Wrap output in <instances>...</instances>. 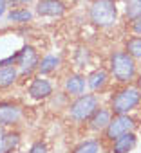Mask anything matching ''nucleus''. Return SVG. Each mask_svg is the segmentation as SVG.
Here are the masks:
<instances>
[{
  "label": "nucleus",
  "mask_w": 141,
  "mask_h": 153,
  "mask_svg": "<svg viewBox=\"0 0 141 153\" xmlns=\"http://www.w3.org/2000/svg\"><path fill=\"white\" fill-rule=\"evenodd\" d=\"M101 151V142L96 139H87L83 142H80L73 153H100Z\"/></svg>",
  "instance_id": "obj_19"
},
{
  "label": "nucleus",
  "mask_w": 141,
  "mask_h": 153,
  "mask_svg": "<svg viewBox=\"0 0 141 153\" xmlns=\"http://www.w3.org/2000/svg\"><path fill=\"white\" fill-rule=\"evenodd\" d=\"M20 144V135L16 131H8L0 137V151L2 153H13Z\"/></svg>",
  "instance_id": "obj_17"
},
{
  "label": "nucleus",
  "mask_w": 141,
  "mask_h": 153,
  "mask_svg": "<svg viewBox=\"0 0 141 153\" xmlns=\"http://www.w3.org/2000/svg\"><path fill=\"white\" fill-rule=\"evenodd\" d=\"M22 108L13 101H0V124L2 126H13L20 121Z\"/></svg>",
  "instance_id": "obj_8"
},
{
  "label": "nucleus",
  "mask_w": 141,
  "mask_h": 153,
  "mask_svg": "<svg viewBox=\"0 0 141 153\" xmlns=\"http://www.w3.org/2000/svg\"><path fill=\"white\" fill-rule=\"evenodd\" d=\"M27 92H29V96H31L33 99H38V101L47 99V97L52 94V83H51L49 79L42 78V76H38V78H34V79L31 81Z\"/></svg>",
  "instance_id": "obj_9"
},
{
  "label": "nucleus",
  "mask_w": 141,
  "mask_h": 153,
  "mask_svg": "<svg viewBox=\"0 0 141 153\" xmlns=\"http://www.w3.org/2000/svg\"><path fill=\"white\" fill-rule=\"evenodd\" d=\"M89 22L98 29H110L119 20L118 0H91L87 9Z\"/></svg>",
  "instance_id": "obj_1"
},
{
  "label": "nucleus",
  "mask_w": 141,
  "mask_h": 153,
  "mask_svg": "<svg viewBox=\"0 0 141 153\" xmlns=\"http://www.w3.org/2000/svg\"><path fill=\"white\" fill-rule=\"evenodd\" d=\"M18 76L20 72L15 65H0V88H8L15 85Z\"/></svg>",
  "instance_id": "obj_15"
},
{
  "label": "nucleus",
  "mask_w": 141,
  "mask_h": 153,
  "mask_svg": "<svg viewBox=\"0 0 141 153\" xmlns=\"http://www.w3.org/2000/svg\"><path fill=\"white\" fill-rule=\"evenodd\" d=\"M136 81H137V88L141 90V74H139V76H137V78H136Z\"/></svg>",
  "instance_id": "obj_25"
},
{
  "label": "nucleus",
  "mask_w": 141,
  "mask_h": 153,
  "mask_svg": "<svg viewBox=\"0 0 141 153\" xmlns=\"http://www.w3.org/2000/svg\"><path fill=\"white\" fill-rule=\"evenodd\" d=\"M125 16L128 22L141 16V0H127L125 2Z\"/></svg>",
  "instance_id": "obj_20"
},
{
  "label": "nucleus",
  "mask_w": 141,
  "mask_h": 153,
  "mask_svg": "<svg viewBox=\"0 0 141 153\" xmlns=\"http://www.w3.org/2000/svg\"><path fill=\"white\" fill-rule=\"evenodd\" d=\"M58 67H60V56H56V54H45L44 58H40L36 70H38L40 76H47V74L54 72Z\"/></svg>",
  "instance_id": "obj_16"
},
{
  "label": "nucleus",
  "mask_w": 141,
  "mask_h": 153,
  "mask_svg": "<svg viewBox=\"0 0 141 153\" xmlns=\"http://www.w3.org/2000/svg\"><path fill=\"white\" fill-rule=\"evenodd\" d=\"M125 51L134 58V59H141V36L132 34L125 40Z\"/></svg>",
  "instance_id": "obj_18"
},
{
  "label": "nucleus",
  "mask_w": 141,
  "mask_h": 153,
  "mask_svg": "<svg viewBox=\"0 0 141 153\" xmlns=\"http://www.w3.org/2000/svg\"><path fill=\"white\" fill-rule=\"evenodd\" d=\"M34 16V11H31L29 7H9V11L6 13V20L15 25H27Z\"/></svg>",
  "instance_id": "obj_10"
},
{
  "label": "nucleus",
  "mask_w": 141,
  "mask_h": 153,
  "mask_svg": "<svg viewBox=\"0 0 141 153\" xmlns=\"http://www.w3.org/2000/svg\"><path fill=\"white\" fill-rule=\"evenodd\" d=\"M100 108V99L96 94H82L76 96V99L69 106V115L76 123L89 121V117Z\"/></svg>",
  "instance_id": "obj_4"
},
{
  "label": "nucleus",
  "mask_w": 141,
  "mask_h": 153,
  "mask_svg": "<svg viewBox=\"0 0 141 153\" xmlns=\"http://www.w3.org/2000/svg\"><path fill=\"white\" fill-rule=\"evenodd\" d=\"M137 144V137L134 131H127L112 140V153H130Z\"/></svg>",
  "instance_id": "obj_11"
},
{
  "label": "nucleus",
  "mask_w": 141,
  "mask_h": 153,
  "mask_svg": "<svg viewBox=\"0 0 141 153\" xmlns=\"http://www.w3.org/2000/svg\"><path fill=\"white\" fill-rule=\"evenodd\" d=\"M109 70H110V76L118 83H130V81H134L137 78L136 59L125 49H118V51L110 52V56H109Z\"/></svg>",
  "instance_id": "obj_2"
},
{
  "label": "nucleus",
  "mask_w": 141,
  "mask_h": 153,
  "mask_svg": "<svg viewBox=\"0 0 141 153\" xmlns=\"http://www.w3.org/2000/svg\"><path fill=\"white\" fill-rule=\"evenodd\" d=\"M134 126H136V123H134V119L128 114H114V117L110 119L109 126L105 128V137L112 142L119 135H123L127 131H132Z\"/></svg>",
  "instance_id": "obj_6"
},
{
  "label": "nucleus",
  "mask_w": 141,
  "mask_h": 153,
  "mask_svg": "<svg viewBox=\"0 0 141 153\" xmlns=\"http://www.w3.org/2000/svg\"><path fill=\"white\" fill-rule=\"evenodd\" d=\"M29 153H49V149H47V144H45V142L38 140V142H34V144L29 148Z\"/></svg>",
  "instance_id": "obj_21"
},
{
  "label": "nucleus",
  "mask_w": 141,
  "mask_h": 153,
  "mask_svg": "<svg viewBox=\"0 0 141 153\" xmlns=\"http://www.w3.org/2000/svg\"><path fill=\"white\" fill-rule=\"evenodd\" d=\"M109 81V72L105 68H96L92 70L89 76H87V87L92 90V92H98L101 90Z\"/></svg>",
  "instance_id": "obj_13"
},
{
  "label": "nucleus",
  "mask_w": 141,
  "mask_h": 153,
  "mask_svg": "<svg viewBox=\"0 0 141 153\" xmlns=\"http://www.w3.org/2000/svg\"><path fill=\"white\" fill-rule=\"evenodd\" d=\"M130 31H132V34H137V36H141V16L130 22Z\"/></svg>",
  "instance_id": "obj_23"
},
{
  "label": "nucleus",
  "mask_w": 141,
  "mask_h": 153,
  "mask_svg": "<svg viewBox=\"0 0 141 153\" xmlns=\"http://www.w3.org/2000/svg\"><path fill=\"white\" fill-rule=\"evenodd\" d=\"M85 78L82 74H69L67 76V79H65V92L69 94V96H82L83 92H85Z\"/></svg>",
  "instance_id": "obj_12"
},
{
  "label": "nucleus",
  "mask_w": 141,
  "mask_h": 153,
  "mask_svg": "<svg viewBox=\"0 0 141 153\" xmlns=\"http://www.w3.org/2000/svg\"><path fill=\"white\" fill-rule=\"evenodd\" d=\"M0 153H2V151H0Z\"/></svg>",
  "instance_id": "obj_26"
},
{
  "label": "nucleus",
  "mask_w": 141,
  "mask_h": 153,
  "mask_svg": "<svg viewBox=\"0 0 141 153\" xmlns=\"http://www.w3.org/2000/svg\"><path fill=\"white\" fill-rule=\"evenodd\" d=\"M8 2H9V7H29L36 0H8Z\"/></svg>",
  "instance_id": "obj_22"
},
{
  "label": "nucleus",
  "mask_w": 141,
  "mask_h": 153,
  "mask_svg": "<svg viewBox=\"0 0 141 153\" xmlns=\"http://www.w3.org/2000/svg\"><path fill=\"white\" fill-rule=\"evenodd\" d=\"M110 119H112V112L110 110H105V108H98L91 117H89V126L92 128V130H105L107 126H109V123H110Z\"/></svg>",
  "instance_id": "obj_14"
},
{
  "label": "nucleus",
  "mask_w": 141,
  "mask_h": 153,
  "mask_svg": "<svg viewBox=\"0 0 141 153\" xmlns=\"http://www.w3.org/2000/svg\"><path fill=\"white\" fill-rule=\"evenodd\" d=\"M141 103V90L137 87H123L114 92L110 99L112 114H128Z\"/></svg>",
  "instance_id": "obj_3"
},
{
  "label": "nucleus",
  "mask_w": 141,
  "mask_h": 153,
  "mask_svg": "<svg viewBox=\"0 0 141 153\" xmlns=\"http://www.w3.org/2000/svg\"><path fill=\"white\" fill-rule=\"evenodd\" d=\"M67 13V4L62 0H36L34 15L40 18H62Z\"/></svg>",
  "instance_id": "obj_7"
},
{
  "label": "nucleus",
  "mask_w": 141,
  "mask_h": 153,
  "mask_svg": "<svg viewBox=\"0 0 141 153\" xmlns=\"http://www.w3.org/2000/svg\"><path fill=\"white\" fill-rule=\"evenodd\" d=\"M38 61H40V56H38V51L26 43L18 49V56H16V68L20 74H31L33 70H36L38 67Z\"/></svg>",
  "instance_id": "obj_5"
},
{
  "label": "nucleus",
  "mask_w": 141,
  "mask_h": 153,
  "mask_svg": "<svg viewBox=\"0 0 141 153\" xmlns=\"http://www.w3.org/2000/svg\"><path fill=\"white\" fill-rule=\"evenodd\" d=\"M8 11H9V2L8 0H0V20L6 16Z\"/></svg>",
  "instance_id": "obj_24"
}]
</instances>
